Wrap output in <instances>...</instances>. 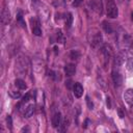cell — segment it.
Returning <instances> with one entry per match:
<instances>
[{"label": "cell", "instance_id": "obj_14", "mask_svg": "<svg viewBox=\"0 0 133 133\" xmlns=\"http://www.w3.org/2000/svg\"><path fill=\"white\" fill-rule=\"evenodd\" d=\"M103 28H104V30H105L106 33H112V31H113L111 24H109L107 22H103Z\"/></svg>", "mask_w": 133, "mask_h": 133}, {"label": "cell", "instance_id": "obj_15", "mask_svg": "<svg viewBox=\"0 0 133 133\" xmlns=\"http://www.w3.org/2000/svg\"><path fill=\"white\" fill-rule=\"evenodd\" d=\"M8 20H9V12H8V10L4 9L2 12V23L6 24L8 22Z\"/></svg>", "mask_w": 133, "mask_h": 133}, {"label": "cell", "instance_id": "obj_19", "mask_svg": "<svg viewBox=\"0 0 133 133\" xmlns=\"http://www.w3.org/2000/svg\"><path fill=\"white\" fill-rule=\"evenodd\" d=\"M72 21H73L72 14L69 12V14H68V17H66V21H65V24H66L68 27H71V25H72Z\"/></svg>", "mask_w": 133, "mask_h": 133}, {"label": "cell", "instance_id": "obj_4", "mask_svg": "<svg viewBox=\"0 0 133 133\" xmlns=\"http://www.w3.org/2000/svg\"><path fill=\"white\" fill-rule=\"evenodd\" d=\"M111 77H112V81H113L115 86H121L122 85V83H123V76L121 75V73L118 71L113 70L112 74H111Z\"/></svg>", "mask_w": 133, "mask_h": 133}, {"label": "cell", "instance_id": "obj_5", "mask_svg": "<svg viewBox=\"0 0 133 133\" xmlns=\"http://www.w3.org/2000/svg\"><path fill=\"white\" fill-rule=\"evenodd\" d=\"M124 100L128 105L133 106V89L129 88L124 92Z\"/></svg>", "mask_w": 133, "mask_h": 133}, {"label": "cell", "instance_id": "obj_22", "mask_svg": "<svg viewBox=\"0 0 133 133\" xmlns=\"http://www.w3.org/2000/svg\"><path fill=\"white\" fill-rule=\"evenodd\" d=\"M18 21L20 22V24H21V26H22L23 28H25V27H26V25H25V22L23 21V17H22L21 15H18Z\"/></svg>", "mask_w": 133, "mask_h": 133}, {"label": "cell", "instance_id": "obj_21", "mask_svg": "<svg viewBox=\"0 0 133 133\" xmlns=\"http://www.w3.org/2000/svg\"><path fill=\"white\" fill-rule=\"evenodd\" d=\"M86 103H87V106H88V108L89 109H92L94 108V104H92V102L90 101V99H89V97L88 96H86Z\"/></svg>", "mask_w": 133, "mask_h": 133}, {"label": "cell", "instance_id": "obj_7", "mask_svg": "<svg viewBox=\"0 0 133 133\" xmlns=\"http://www.w3.org/2000/svg\"><path fill=\"white\" fill-rule=\"evenodd\" d=\"M51 123H52V127L53 128H58L60 126V124H61V113L60 112L54 113V115L52 116Z\"/></svg>", "mask_w": 133, "mask_h": 133}, {"label": "cell", "instance_id": "obj_17", "mask_svg": "<svg viewBox=\"0 0 133 133\" xmlns=\"http://www.w3.org/2000/svg\"><path fill=\"white\" fill-rule=\"evenodd\" d=\"M127 69L130 72H133V57L132 58H129L127 60Z\"/></svg>", "mask_w": 133, "mask_h": 133}, {"label": "cell", "instance_id": "obj_6", "mask_svg": "<svg viewBox=\"0 0 133 133\" xmlns=\"http://www.w3.org/2000/svg\"><path fill=\"white\" fill-rule=\"evenodd\" d=\"M73 92H74V96L76 98H81L82 95H83V87H82V85L80 83H78V82L74 83V85H73Z\"/></svg>", "mask_w": 133, "mask_h": 133}, {"label": "cell", "instance_id": "obj_11", "mask_svg": "<svg viewBox=\"0 0 133 133\" xmlns=\"http://www.w3.org/2000/svg\"><path fill=\"white\" fill-rule=\"evenodd\" d=\"M15 85H16L19 89H26V88H27V85H26L25 81H23L22 79H16Z\"/></svg>", "mask_w": 133, "mask_h": 133}, {"label": "cell", "instance_id": "obj_30", "mask_svg": "<svg viewBox=\"0 0 133 133\" xmlns=\"http://www.w3.org/2000/svg\"><path fill=\"white\" fill-rule=\"evenodd\" d=\"M131 19H132V21H133V11H132V14H131Z\"/></svg>", "mask_w": 133, "mask_h": 133}, {"label": "cell", "instance_id": "obj_1", "mask_svg": "<svg viewBox=\"0 0 133 133\" xmlns=\"http://www.w3.org/2000/svg\"><path fill=\"white\" fill-rule=\"evenodd\" d=\"M87 39H88V43L89 45L92 47V48H100L102 43H103V36L100 32L99 29L97 28H92L91 30L88 31L87 33Z\"/></svg>", "mask_w": 133, "mask_h": 133}, {"label": "cell", "instance_id": "obj_10", "mask_svg": "<svg viewBox=\"0 0 133 133\" xmlns=\"http://www.w3.org/2000/svg\"><path fill=\"white\" fill-rule=\"evenodd\" d=\"M33 112H34V105H33V104H30V105H28L27 108L25 109V111H24V116H25V117H30V116L33 114Z\"/></svg>", "mask_w": 133, "mask_h": 133}, {"label": "cell", "instance_id": "obj_8", "mask_svg": "<svg viewBox=\"0 0 133 133\" xmlns=\"http://www.w3.org/2000/svg\"><path fill=\"white\" fill-rule=\"evenodd\" d=\"M64 73L66 76H73L76 73V65L73 63H68L64 66Z\"/></svg>", "mask_w": 133, "mask_h": 133}, {"label": "cell", "instance_id": "obj_25", "mask_svg": "<svg viewBox=\"0 0 133 133\" xmlns=\"http://www.w3.org/2000/svg\"><path fill=\"white\" fill-rule=\"evenodd\" d=\"M57 42H62V33L60 30L57 32Z\"/></svg>", "mask_w": 133, "mask_h": 133}, {"label": "cell", "instance_id": "obj_3", "mask_svg": "<svg viewBox=\"0 0 133 133\" xmlns=\"http://www.w3.org/2000/svg\"><path fill=\"white\" fill-rule=\"evenodd\" d=\"M101 52H102V54H103V56H104L105 61H109L110 57L112 56V48H111V46L108 45V44H105V45L101 48Z\"/></svg>", "mask_w": 133, "mask_h": 133}, {"label": "cell", "instance_id": "obj_29", "mask_svg": "<svg viewBox=\"0 0 133 133\" xmlns=\"http://www.w3.org/2000/svg\"><path fill=\"white\" fill-rule=\"evenodd\" d=\"M71 83H72V81H68V82H65V85H68V87H71Z\"/></svg>", "mask_w": 133, "mask_h": 133}, {"label": "cell", "instance_id": "obj_27", "mask_svg": "<svg viewBox=\"0 0 133 133\" xmlns=\"http://www.w3.org/2000/svg\"><path fill=\"white\" fill-rule=\"evenodd\" d=\"M129 52H130V54L133 55V44H131V45L129 46Z\"/></svg>", "mask_w": 133, "mask_h": 133}, {"label": "cell", "instance_id": "obj_24", "mask_svg": "<svg viewBox=\"0 0 133 133\" xmlns=\"http://www.w3.org/2000/svg\"><path fill=\"white\" fill-rule=\"evenodd\" d=\"M83 0H75L73 3H72V5L73 6H75V7H77V6H79L80 4H81V2H82Z\"/></svg>", "mask_w": 133, "mask_h": 133}, {"label": "cell", "instance_id": "obj_18", "mask_svg": "<svg viewBox=\"0 0 133 133\" xmlns=\"http://www.w3.org/2000/svg\"><path fill=\"white\" fill-rule=\"evenodd\" d=\"M8 94H9V96H10V97H12V98H15V99H18V98H20V97H21V94H20V91L9 90V91H8Z\"/></svg>", "mask_w": 133, "mask_h": 133}, {"label": "cell", "instance_id": "obj_26", "mask_svg": "<svg viewBox=\"0 0 133 133\" xmlns=\"http://www.w3.org/2000/svg\"><path fill=\"white\" fill-rule=\"evenodd\" d=\"M117 112H118L119 117H124V113H123V111L121 110V108H118V109H117Z\"/></svg>", "mask_w": 133, "mask_h": 133}, {"label": "cell", "instance_id": "obj_2", "mask_svg": "<svg viewBox=\"0 0 133 133\" xmlns=\"http://www.w3.org/2000/svg\"><path fill=\"white\" fill-rule=\"evenodd\" d=\"M106 14H107V17L110 19H115L118 16V9L113 0H107Z\"/></svg>", "mask_w": 133, "mask_h": 133}, {"label": "cell", "instance_id": "obj_23", "mask_svg": "<svg viewBox=\"0 0 133 133\" xmlns=\"http://www.w3.org/2000/svg\"><path fill=\"white\" fill-rule=\"evenodd\" d=\"M29 99H30V94H26L24 97H23V103H25V102H28L29 101Z\"/></svg>", "mask_w": 133, "mask_h": 133}, {"label": "cell", "instance_id": "obj_16", "mask_svg": "<svg viewBox=\"0 0 133 133\" xmlns=\"http://www.w3.org/2000/svg\"><path fill=\"white\" fill-rule=\"evenodd\" d=\"M70 57H71V59H73V60H77L79 57H80V52L78 51V50H72L71 51V53H70Z\"/></svg>", "mask_w": 133, "mask_h": 133}, {"label": "cell", "instance_id": "obj_13", "mask_svg": "<svg viewBox=\"0 0 133 133\" xmlns=\"http://www.w3.org/2000/svg\"><path fill=\"white\" fill-rule=\"evenodd\" d=\"M69 124H70L69 118H68V117H64V119L61 121V124H60V126H61L60 131H65V130L68 129V127H69ZM60 126H59V127H60Z\"/></svg>", "mask_w": 133, "mask_h": 133}, {"label": "cell", "instance_id": "obj_28", "mask_svg": "<svg viewBox=\"0 0 133 133\" xmlns=\"http://www.w3.org/2000/svg\"><path fill=\"white\" fill-rule=\"evenodd\" d=\"M107 106H108V108H111V104H110V98H107Z\"/></svg>", "mask_w": 133, "mask_h": 133}, {"label": "cell", "instance_id": "obj_20", "mask_svg": "<svg viewBox=\"0 0 133 133\" xmlns=\"http://www.w3.org/2000/svg\"><path fill=\"white\" fill-rule=\"evenodd\" d=\"M6 124H7L8 129H11V126H12V121H11V116H10V115H7V117H6Z\"/></svg>", "mask_w": 133, "mask_h": 133}, {"label": "cell", "instance_id": "obj_9", "mask_svg": "<svg viewBox=\"0 0 133 133\" xmlns=\"http://www.w3.org/2000/svg\"><path fill=\"white\" fill-rule=\"evenodd\" d=\"M124 61H125V54L123 52L117 53L115 55V57H114V64L119 66V65H122L124 63Z\"/></svg>", "mask_w": 133, "mask_h": 133}, {"label": "cell", "instance_id": "obj_12", "mask_svg": "<svg viewBox=\"0 0 133 133\" xmlns=\"http://www.w3.org/2000/svg\"><path fill=\"white\" fill-rule=\"evenodd\" d=\"M32 32H33V34L36 35V36H41V35H42V29L39 28V26H38L37 23H36L35 25H32Z\"/></svg>", "mask_w": 133, "mask_h": 133}]
</instances>
